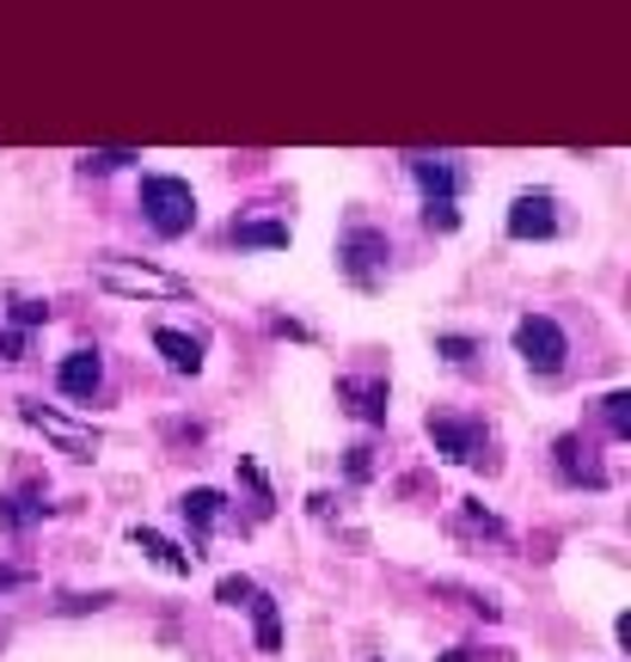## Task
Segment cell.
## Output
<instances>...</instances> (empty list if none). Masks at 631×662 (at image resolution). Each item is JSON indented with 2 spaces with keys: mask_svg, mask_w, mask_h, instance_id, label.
Instances as JSON below:
<instances>
[{
  "mask_svg": "<svg viewBox=\"0 0 631 662\" xmlns=\"http://www.w3.org/2000/svg\"><path fill=\"white\" fill-rule=\"evenodd\" d=\"M92 283L111 289V295H123V301H185V295H190L172 271L141 264V258H117V252L92 258Z\"/></svg>",
  "mask_w": 631,
  "mask_h": 662,
  "instance_id": "cell-1",
  "label": "cell"
},
{
  "mask_svg": "<svg viewBox=\"0 0 631 662\" xmlns=\"http://www.w3.org/2000/svg\"><path fill=\"white\" fill-rule=\"evenodd\" d=\"M141 221L160 239H185L197 227V190L185 178H172V172H148L141 178Z\"/></svg>",
  "mask_w": 631,
  "mask_h": 662,
  "instance_id": "cell-2",
  "label": "cell"
},
{
  "mask_svg": "<svg viewBox=\"0 0 631 662\" xmlns=\"http://www.w3.org/2000/svg\"><path fill=\"white\" fill-rule=\"evenodd\" d=\"M515 357L528 362L540 380H552V374H564V362H570V338H564V325L552 320V313H521V320H515Z\"/></svg>",
  "mask_w": 631,
  "mask_h": 662,
  "instance_id": "cell-3",
  "label": "cell"
},
{
  "mask_svg": "<svg viewBox=\"0 0 631 662\" xmlns=\"http://www.w3.org/2000/svg\"><path fill=\"white\" fill-rule=\"evenodd\" d=\"M387 258H393V239L380 234V227H362L356 221V227L338 239V264L356 289H375L380 276H387Z\"/></svg>",
  "mask_w": 631,
  "mask_h": 662,
  "instance_id": "cell-4",
  "label": "cell"
},
{
  "mask_svg": "<svg viewBox=\"0 0 631 662\" xmlns=\"http://www.w3.org/2000/svg\"><path fill=\"white\" fill-rule=\"evenodd\" d=\"M429 441H436V454L454 460V466H478V460H484V448H491V429L478 424V417L429 411Z\"/></svg>",
  "mask_w": 631,
  "mask_h": 662,
  "instance_id": "cell-5",
  "label": "cell"
},
{
  "mask_svg": "<svg viewBox=\"0 0 631 662\" xmlns=\"http://www.w3.org/2000/svg\"><path fill=\"white\" fill-rule=\"evenodd\" d=\"M558 234V197L552 190H521L509 203V239H552Z\"/></svg>",
  "mask_w": 631,
  "mask_h": 662,
  "instance_id": "cell-6",
  "label": "cell"
},
{
  "mask_svg": "<svg viewBox=\"0 0 631 662\" xmlns=\"http://www.w3.org/2000/svg\"><path fill=\"white\" fill-rule=\"evenodd\" d=\"M18 417H25L31 429H43L50 441H62V448H68L74 460H92V448H99V436H92V429H74L68 417H55V411H43L37 399H18Z\"/></svg>",
  "mask_w": 631,
  "mask_h": 662,
  "instance_id": "cell-7",
  "label": "cell"
},
{
  "mask_svg": "<svg viewBox=\"0 0 631 662\" xmlns=\"http://www.w3.org/2000/svg\"><path fill=\"white\" fill-rule=\"evenodd\" d=\"M552 454H558V478H564V485H589V491L607 485V466L595 460V448H589L582 436H558Z\"/></svg>",
  "mask_w": 631,
  "mask_h": 662,
  "instance_id": "cell-8",
  "label": "cell"
},
{
  "mask_svg": "<svg viewBox=\"0 0 631 662\" xmlns=\"http://www.w3.org/2000/svg\"><path fill=\"white\" fill-rule=\"evenodd\" d=\"M411 178H417V190H424V203H454V197H460V166H454V160L417 153V160H411Z\"/></svg>",
  "mask_w": 631,
  "mask_h": 662,
  "instance_id": "cell-9",
  "label": "cell"
},
{
  "mask_svg": "<svg viewBox=\"0 0 631 662\" xmlns=\"http://www.w3.org/2000/svg\"><path fill=\"white\" fill-rule=\"evenodd\" d=\"M55 387L68 392V399H92V392L104 387V362L92 357V350H74V357H62V369H55Z\"/></svg>",
  "mask_w": 631,
  "mask_h": 662,
  "instance_id": "cell-10",
  "label": "cell"
},
{
  "mask_svg": "<svg viewBox=\"0 0 631 662\" xmlns=\"http://www.w3.org/2000/svg\"><path fill=\"white\" fill-rule=\"evenodd\" d=\"M129 540H136L141 552H148V559L160 564V571H172V577H190V571H197V552L172 546L166 534H160V527H129Z\"/></svg>",
  "mask_w": 631,
  "mask_h": 662,
  "instance_id": "cell-11",
  "label": "cell"
},
{
  "mask_svg": "<svg viewBox=\"0 0 631 662\" xmlns=\"http://www.w3.org/2000/svg\"><path fill=\"white\" fill-rule=\"evenodd\" d=\"M338 399H350V411H356L362 424H387V380H356V374H343L338 380Z\"/></svg>",
  "mask_w": 631,
  "mask_h": 662,
  "instance_id": "cell-12",
  "label": "cell"
},
{
  "mask_svg": "<svg viewBox=\"0 0 631 662\" xmlns=\"http://www.w3.org/2000/svg\"><path fill=\"white\" fill-rule=\"evenodd\" d=\"M154 350L166 357L172 374H197V369H203V344L185 338V332H172V325H160V332H154Z\"/></svg>",
  "mask_w": 631,
  "mask_h": 662,
  "instance_id": "cell-13",
  "label": "cell"
},
{
  "mask_svg": "<svg viewBox=\"0 0 631 662\" xmlns=\"http://www.w3.org/2000/svg\"><path fill=\"white\" fill-rule=\"evenodd\" d=\"M245 608H252V626H257V650H264V657H276V650H282V608H276L264 589H252V601H245Z\"/></svg>",
  "mask_w": 631,
  "mask_h": 662,
  "instance_id": "cell-14",
  "label": "cell"
},
{
  "mask_svg": "<svg viewBox=\"0 0 631 662\" xmlns=\"http://www.w3.org/2000/svg\"><path fill=\"white\" fill-rule=\"evenodd\" d=\"M234 246H252V252H282V246H289V221H234Z\"/></svg>",
  "mask_w": 631,
  "mask_h": 662,
  "instance_id": "cell-15",
  "label": "cell"
},
{
  "mask_svg": "<svg viewBox=\"0 0 631 662\" xmlns=\"http://www.w3.org/2000/svg\"><path fill=\"white\" fill-rule=\"evenodd\" d=\"M50 515V503H43V491L37 485H25V491H13L7 503H0V527H31Z\"/></svg>",
  "mask_w": 631,
  "mask_h": 662,
  "instance_id": "cell-16",
  "label": "cell"
},
{
  "mask_svg": "<svg viewBox=\"0 0 631 662\" xmlns=\"http://www.w3.org/2000/svg\"><path fill=\"white\" fill-rule=\"evenodd\" d=\"M222 503H227V497H222V491H209V485H197V491H185V503H178V510H185V522L197 527V540H203L209 527H215V515H222Z\"/></svg>",
  "mask_w": 631,
  "mask_h": 662,
  "instance_id": "cell-17",
  "label": "cell"
},
{
  "mask_svg": "<svg viewBox=\"0 0 631 662\" xmlns=\"http://www.w3.org/2000/svg\"><path fill=\"white\" fill-rule=\"evenodd\" d=\"M141 153L136 148H99V153H86L80 160V172L86 178H104V172H123V166H136Z\"/></svg>",
  "mask_w": 631,
  "mask_h": 662,
  "instance_id": "cell-18",
  "label": "cell"
},
{
  "mask_svg": "<svg viewBox=\"0 0 631 662\" xmlns=\"http://www.w3.org/2000/svg\"><path fill=\"white\" fill-rule=\"evenodd\" d=\"M601 417H607L614 436H631V392H607V399H601Z\"/></svg>",
  "mask_w": 631,
  "mask_h": 662,
  "instance_id": "cell-19",
  "label": "cell"
},
{
  "mask_svg": "<svg viewBox=\"0 0 631 662\" xmlns=\"http://www.w3.org/2000/svg\"><path fill=\"white\" fill-rule=\"evenodd\" d=\"M7 307H13V325H18V332H31V325L50 320V301H31V295H13Z\"/></svg>",
  "mask_w": 631,
  "mask_h": 662,
  "instance_id": "cell-20",
  "label": "cell"
},
{
  "mask_svg": "<svg viewBox=\"0 0 631 662\" xmlns=\"http://www.w3.org/2000/svg\"><path fill=\"white\" fill-rule=\"evenodd\" d=\"M424 227L429 234H454V227H460V209L454 203H424Z\"/></svg>",
  "mask_w": 631,
  "mask_h": 662,
  "instance_id": "cell-21",
  "label": "cell"
},
{
  "mask_svg": "<svg viewBox=\"0 0 631 662\" xmlns=\"http://www.w3.org/2000/svg\"><path fill=\"white\" fill-rule=\"evenodd\" d=\"M436 357H447V362H472V357H478V344H472V338H460V332H442V338H436Z\"/></svg>",
  "mask_w": 631,
  "mask_h": 662,
  "instance_id": "cell-22",
  "label": "cell"
},
{
  "mask_svg": "<svg viewBox=\"0 0 631 662\" xmlns=\"http://www.w3.org/2000/svg\"><path fill=\"white\" fill-rule=\"evenodd\" d=\"M252 589H257L252 577H222V583H215V601H227V608H245V601H252Z\"/></svg>",
  "mask_w": 631,
  "mask_h": 662,
  "instance_id": "cell-23",
  "label": "cell"
},
{
  "mask_svg": "<svg viewBox=\"0 0 631 662\" xmlns=\"http://www.w3.org/2000/svg\"><path fill=\"white\" fill-rule=\"evenodd\" d=\"M239 478L252 485V497H257V510H270L276 497H270V485H264V473H257V460H239Z\"/></svg>",
  "mask_w": 631,
  "mask_h": 662,
  "instance_id": "cell-24",
  "label": "cell"
},
{
  "mask_svg": "<svg viewBox=\"0 0 631 662\" xmlns=\"http://www.w3.org/2000/svg\"><path fill=\"white\" fill-rule=\"evenodd\" d=\"M343 473L356 478V485H362L368 473H375V460H368V448H350V460H343Z\"/></svg>",
  "mask_w": 631,
  "mask_h": 662,
  "instance_id": "cell-25",
  "label": "cell"
},
{
  "mask_svg": "<svg viewBox=\"0 0 631 662\" xmlns=\"http://www.w3.org/2000/svg\"><path fill=\"white\" fill-rule=\"evenodd\" d=\"M0 357H7V362L25 357V332H0Z\"/></svg>",
  "mask_w": 631,
  "mask_h": 662,
  "instance_id": "cell-26",
  "label": "cell"
},
{
  "mask_svg": "<svg viewBox=\"0 0 631 662\" xmlns=\"http://www.w3.org/2000/svg\"><path fill=\"white\" fill-rule=\"evenodd\" d=\"M442 662H484V657H478V650L472 645H460V650H447V657ZM491 662H509V657H491Z\"/></svg>",
  "mask_w": 631,
  "mask_h": 662,
  "instance_id": "cell-27",
  "label": "cell"
},
{
  "mask_svg": "<svg viewBox=\"0 0 631 662\" xmlns=\"http://www.w3.org/2000/svg\"><path fill=\"white\" fill-rule=\"evenodd\" d=\"M25 583V571H0V589H18Z\"/></svg>",
  "mask_w": 631,
  "mask_h": 662,
  "instance_id": "cell-28",
  "label": "cell"
}]
</instances>
